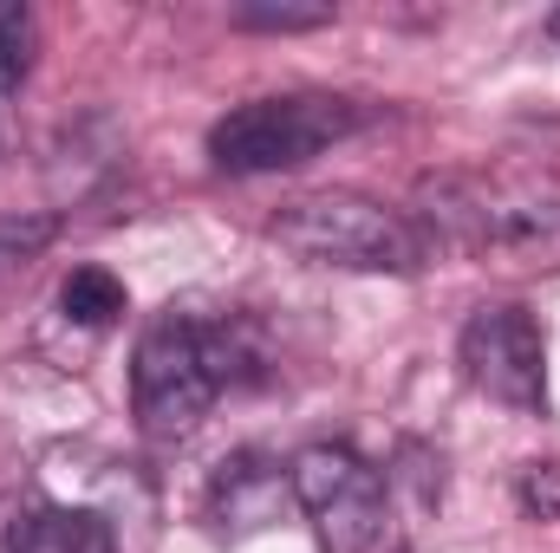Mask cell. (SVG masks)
Instances as JSON below:
<instances>
[{
	"instance_id": "cell-9",
	"label": "cell",
	"mask_w": 560,
	"mask_h": 553,
	"mask_svg": "<svg viewBox=\"0 0 560 553\" xmlns=\"http://www.w3.org/2000/svg\"><path fill=\"white\" fill-rule=\"evenodd\" d=\"M59 313L72 326H112L125 313V280L112 268H72L66 286H59Z\"/></svg>"
},
{
	"instance_id": "cell-2",
	"label": "cell",
	"mask_w": 560,
	"mask_h": 553,
	"mask_svg": "<svg viewBox=\"0 0 560 553\" xmlns=\"http://www.w3.org/2000/svg\"><path fill=\"white\" fill-rule=\"evenodd\" d=\"M287 255L319 261V268H359V274H418L423 268V235L385 202L359 189H319L287 202L268 222Z\"/></svg>"
},
{
	"instance_id": "cell-5",
	"label": "cell",
	"mask_w": 560,
	"mask_h": 553,
	"mask_svg": "<svg viewBox=\"0 0 560 553\" xmlns=\"http://www.w3.org/2000/svg\"><path fill=\"white\" fill-rule=\"evenodd\" d=\"M287 482H293L300 508L313 515L326 553H372L385 541V482H378V469L359 449L313 443V449L293 456Z\"/></svg>"
},
{
	"instance_id": "cell-1",
	"label": "cell",
	"mask_w": 560,
	"mask_h": 553,
	"mask_svg": "<svg viewBox=\"0 0 560 553\" xmlns=\"http://www.w3.org/2000/svg\"><path fill=\"white\" fill-rule=\"evenodd\" d=\"M418 222L482 261L560 268V176L548 169H436L418 176Z\"/></svg>"
},
{
	"instance_id": "cell-7",
	"label": "cell",
	"mask_w": 560,
	"mask_h": 553,
	"mask_svg": "<svg viewBox=\"0 0 560 553\" xmlns=\"http://www.w3.org/2000/svg\"><path fill=\"white\" fill-rule=\"evenodd\" d=\"M287 475L268 469L261 456H235V462H222V475H215V489H209V508L222 515V528H268L280 515V502H287Z\"/></svg>"
},
{
	"instance_id": "cell-13",
	"label": "cell",
	"mask_w": 560,
	"mask_h": 553,
	"mask_svg": "<svg viewBox=\"0 0 560 553\" xmlns=\"http://www.w3.org/2000/svg\"><path fill=\"white\" fill-rule=\"evenodd\" d=\"M522 508H528L535 521H560V469L535 462V469L522 475Z\"/></svg>"
},
{
	"instance_id": "cell-11",
	"label": "cell",
	"mask_w": 560,
	"mask_h": 553,
	"mask_svg": "<svg viewBox=\"0 0 560 553\" xmlns=\"http://www.w3.org/2000/svg\"><path fill=\"white\" fill-rule=\"evenodd\" d=\"M326 20H332V7H275V0L235 7V26H248V33H313Z\"/></svg>"
},
{
	"instance_id": "cell-4",
	"label": "cell",
	"mask_w": 560,
	"mask_h": 553,
	"mask_svg": "<svg viewBox=\"0 0 560 553\" xmlns=\"http://www.w3.org/2000/svg\"><path fill=\"white\" fill-rule=\"evenodd\" d=\"M222 398L215 358H209V319L163 313L150 319L131 358V404L150 436H189L202 411Z\"/></svg>"
},
{
	"instance_id": "cell-14",
	"label": "cell",
	"mask_w": 560,
	"mask_h": 553,
	"mask_svg": "<svg viewBox=\"0 0 560 553\" xmlns=\"http://www.w3.org/2000/svg\"><path fill=\"white\" fill-rule=\"evenodd\" d=\"M548 39L560 46V13H548Z\"/></svg>"
},
{
	"instance_id": "cell-12",
	"label": "cell",
	"mask_w": 560,
	"mask_h": 553,
	"mask_svg": "<svg viewBox=\"0 0 560 553\" xmlns=\"http://www.w3.org/2000/svg\"><path fill=\"white\" fill-rule=\"evenodd\" d=\"M52 242V222L46 215H33V222H0V274H13L33 248H46Z\"/></svg>"
},
{
	"instance_id": "cell-8",
	"label": "cell",
	"mask_w": 560,
	"mask_h": 553,
	"mask_svg": "<svg viewBox=\"0 0 560 553\" xmlns=\"http://www.w3.org/2000/svg\"><path fill=\"white\" fill-rule=\"evenodd\" d=\"M7 553H118L112 528L85 508H39L33 521H13Z\"/></svg>"
},
{
	"instance_id": "cell-10",
	"label": "cell",
	"mask_w": 560,
	"mask_h": 553,
	"mask_svg": "<svg viewBox=\"0 0 560 553\" xmlns=\"http://www.w3.org/2000/svg\"><path fill=\"white\" fill-rule=\"evenodd\" d=\"M26 72H33V13L0 0V105L26 85Z\"/></svg>"
},
{
	"instance_id": "cell-6",
	"label": "cell",
	"mask_w": 560,
	"mask_h": 553,
	"mask_svg": "<svg viewBox=\"0 0 560 553\" xmlns=\"http://www.w3.org/2000/svg\"><path fill=\"white\" fill-rule=\"evenodd\" d=\"M463 378L509 404V411H541L548 404V345H541V326L528 306H482L469 326H463Z\"/></svg>"
},
{
	"instance_id": "cell-3",
	"label": "cell",
	"mask_w": 560,
	"mask_h": 553,
	"mask_svg": "<svg viewBox=\"0 0 560 553\" xmlns=\"http://www.w3.org/2000/svg\"><path fill=\"white\" fill-rule=\"evenodd\" d=\"M365 125V111L352 98L332 92H287V98H255L235 105L215 131H209V156L229 176H275V169H300L313 163L326 143L352 138Z\"/></svg>"
}]
</instances>
